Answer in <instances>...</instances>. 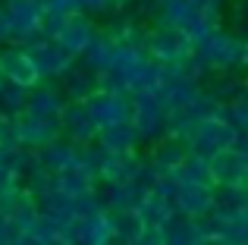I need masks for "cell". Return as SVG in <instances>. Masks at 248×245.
<instances>
[{
    "mask_svg": "<svg viewBox=\"0 0 248 245\" xmlns=\"http://www.w3.org/2000/svg\"><path fill=\"white\" fill-rule=\"evenodd\" d=\"M186 148H188V154L204 157V160L214 157V154H220V151H226V148L248 154V132H236V129L226 126L220 117L201 120V122L192 126V132H188V138H186Z\"/></svg>",
    "mask_w": 248,
    "mask_h": 245,
    "instance_id": "7a4b0ae2",
    "label": "cell"
},
{
    "mask_svg": "<svg viewBox=\"0 0 248 245\" xmlns=\"http://www.w3.org/2000/svg\"><path fill=\"white\" fill-rule=\"evenodd\" d=\"M35 167H38V154L35 151H29V148H13V151H6V170H10L19 183H22Z\"/></svg>",
    "mask_w": 248,
    "mask_h": 245,
    "instance_id": "d6a6232c",
    "label": "cell"
},
{
    "mask_svg": "<svg viewBox=\"0 0 248 245\" xmlns=\"http://www.w3.org/2000/svg\"><path fill=\"white\" fill-rule=\"evenodd\" d=\"M19 148L16 141V120H3L0 117V151H13Z\"/></svg>",
    "mask_w": 248,
    "mask_h": 245,
    "instance_id": "f35d334b",
    "label": "cell"
},
{
    "mask_svg": "<svg viewBox=\"0 0 248 245\" xmlns=\"http://www.w3.org/2000/svg\"><path fill=\"white\" fill-rule=\"evenodd\" d=\"M139 217H141V223H145L148 230H164L170 220H173V204L164 201V198H157V195H145V201L139 204Z\"/></svg>",
    "mask_w": 248,
    "mask_h": 245,
    "instance_id": "f1b7e54d",
    "label": "cell"
},
{
    "mask_svg": "<svg viewBox=\"0 0 248 245\" xmlns=\"http://www.w3.org/2000/svg\"><path fill=\"white\" fill-rule=\"evenodd\" d=\"M97 35V22L91 16H85V13H73V16H66V22H63V29L57 31L54 44L63 50V54H69L73 60H79V57L88 50V44L94 41Z\"/></svg>",
    "mask_w": 248,
    "mask_h": 245,
    "instance_id": "ba28073f",
    "label": "cell"
},
{
    "mask_svg": "<svg viewBox=\"0 0 248 245\" xmlns=\"http://www.w3.org/2000/svg\"><path fill=\"white\" fill-rule=\"evenodd\" d=\"M97 195L104 201V211L116 214V211H135L145 201L148 192L135 183H107V185H97Z\"/></svg>",
    "mask_w": 248,
    "mask_h": 245,
    "instance_id": "e0dca14e",
    "label": "cell"
},
{
    "mask_svg": "<svg viewBox=\"0 0 248 245\" xmlns=\"http://www.w3.org/2000/svg\"><path fill=\"white\" fill-rule=\"evenodd\" d=\"M148 63V57H145V50L139 47V44H116V54H113V66H110V73L116 76V79H123L126 82V88H129V82H132V76L139 73L141 66Z\"/></svg>",
    "mask_w": 248,
    "mask_h": 245,
    "instance_id": "d4e9b609",
    "label": "cell"
},
{
    "mask_svg": "<svg viewBox=\"0 0 248 245\" xmlns=\"http://www.w3.org/2000/svg\"><path fill=\"white\" fill-rule=\"evenodd\" d=\"M214 211H248L245 185H214Z\"/></svg>",
    "mask_w": 248,
    "mask_h": 245,
    "instance_id": "4dcf8cb0",
    "label": "cell"
},
{
    "mask_svg": "<svg viewBox=\"0 0 248 245\" xmlns=\"http://www.w3.org/2000/svg\"><path fill=\"white\" fill-rule=\"evenodd\" d=\"M107 22L101 25V31L110 38L113 44H139L141 47V38H145V25H141V19H139V13H132V10H116V13H110V16H104Z\"/></svg>",
    "mask_w": 248,
    "mask_h": 245,
    "instance_id": "9a60e30c",
    "label": "cell"
},
{
    "mask_svg": "<svg viewBox=\"0 0 248 245\" xmlns=\"http://www.w3.org/2000/svg\"><path fill=\"white\" fill-rule=\"evenodd\" d=\"M79 164H82V148H76L73 141H66V138H57L54 145L38 151V167H41L44 173H50V176H60V173L73 170V167H79Z\"/></svg>",
    "mask_w": 248,
    "mask_h": 245,
    "instance_id": "2e32d148",
    "label": "cell"
},
{
    "mask_svg": "<svg viewBox=\"0 0 248 245\" xmlns=\"http://www.w3.org/2000/svg\"><path fill=\"white\" fill-rule=\"evenodd\" d=\"M132 245H167V236H164V230H145Z\"/></svg>",
    "mask_w": 248,
    "mask_h": 245,
    "instance_id": "ab89813d",
    "label": "cell"
},
{
    "mask_svg": "<svg viewBox=\"0 0 248 245\" xmlns=\"http://www.w3.org/2000/svg\"><path fill=\"white\" fill-rule=\"evenodd\" d=\"M44 13H54V16H73L79 13V0H38Z\"/></svg>",
    "mask_w": 248,
    "mask_h": 245,
    "instance_id": "8d00e7d4",
    "label": "cell"
},
{
    "mask_svg": "<svg viewBox=\"0 0 248 245\" xmlns=\"http://www.w3.org/2000/svg\"><path fill=\"white\" fill-rule=\"evenodd\" d=\"M188 157V148H186V141H179V138H170V135H164V138H157L154 145H148V154H145V160L151 167H157L160 173H173L176 167L182 164V160Z\"/></svg>",
    "mask_w": 248,
    "mask_h": 245,
    "instance_id": "ffe728a7",
    "label": "cell"
},
{
    "mask_svg": "<svg viewBox=\"0 0 248 245\" xmlns=\"http://www.w3.org/2000/svg\"><path fill=\"white\" fill-rule=\"evenodd\" d=\"M186 113H188V117H192L195 122H201V120H214V117H220V104L204 92V88H201V92L192 98V104L186 107Z\"/></svg>",
    "mask_w": 248,
    "mask_h": 245,
    "instance_id": "e575fe53",
    "label": "cell"
},
{
    "mask_svg": "<svg viewBox=\"0 0 248 245\" xmlns=\"http://www.w3.org/2000/svg\"><path fill=\"white\" fill-rule=\"evenodd\" d=\"M141 50L151 63L164 69H179L188 57H195V44L188 41L182 31L176 29H160V25H151L145 29V38H141Z\"/></svg>",
    "mask_w": 248,
    "mask_h": 245,
    "instance_id": "3957f363",
    "label": "cell"
},
{
    "mask_svg": "<svg viewBox=\"0 0 248 245\" xmlns=\"http://www.w3.org/2000/svg\"><path fill=\"white\" fill-rule=\"evenodd\" d=\"M110 220H113V239H120L126 245H132L148 230L145 223H141L139 211H116V214H110Z\"/></svg>",
    "mask_w": 248,
    "mask_h": 245,
    "instance_id": "f546056e",
    "label": "cell"
},
{
    "mask_svg": "<svg viewBox=\"0 0 248 245\" xmlns=\"http://www.w3.org/2000/svg\"><path fill=\"white\" fill-rule=\"evenodd\" d=\"M129 126L139 135V145H154L157 138H164L167 113L170 107L164 104L157 92L154 94H129Z\"/></svg>",
    "mask_w": 248,
    "mask_h": 245,
    "instance_id": "277c9868",
    "label": "cell"
},
{
    "mask_svg": "<svg viewBox=\"0 0 248 245\" xmlns=\"http://www.w3.org/2000/svg\"><path fill=\"white\" fill-rule=\"evenodd\" d=\"M97 148H104L107 154H129V151H139V135L129 122H120V126H110L97 132Z\"/></svg>",
    "mask_w": 248,
    "mask_h": 245,
    "instance_id": "cb8c5ba5",
    "label": "cell"
},
{
    "mask_svg": "<svg viewBox=\"0 0 248 245\" xmlns=\"http://www.w3.org/2000/svg\"><path fill=\"white\" fill-rule=\"evenodd\" d=\"M201 88L195 85V82H188L186 76L179 73V69H167L164 82H160L157 94L164 98V104L170 107V110H179V107H188L192 104V98L198 94Z\"/></svg>",
    "mask_w": 248,
    "mask_h": 245,
    "instance_id": "7402d4cb",
    "label": "cell"
},
{
    "mask_svg": "<svg viewBox=\"0 0 248 245\" xmlns=\"http://www.w3.org/2000/svg\"><path fill=\"white\" fill-rule=\"evenodd\" d=\"M211 211H214V189H204V185H179L176 189V195H173V214L176 217L198 223Z\"/></svg>",
    "mask_w": 248,
    "mask_h": 245,
    "instance_id": "7c38bea8",
    "label": "cell"
},
{
    "mask_svg": "<svg viewBox=\"0 0 248 245\" xmlns=\"http://www.w3.org/2000/svg\"><path fill=\"white\" fill-rule=\"evenodd\" d=\"M94 176H91L88 170L79 164V167H73V170H66V173H60V176H54V189L60 192V195H66V198H76V195H85V192H91L94 189Z\"/></svg>",
    "mask_w": 248,
    "mask_h": 245,
    "instance_id": "83f0119b",
    "label": "cell"
},
{
    "mask_svg": "<svg viewBox=\"0 0 248 245\" xmlns=\"http://www.w3.org/2000/svg\"><path fill=\"white\" fill-rule=\"evenodd\" d=\"M66 107L57 82H38L25 94V117H41V120H57Z\"/></svg>",
    "mask_w": 248,
    "mask_h": 245,
    "instance_id": "5bb4252c",
    "label": "cell"
},
{
    "mask_svg": "<svg viewBox=\"0 0 248 245\" xmlns=\"http://www.w3.org/2000/svg\"><path fill=\"white\" fill-rule=\"evenodd\" d=\"M186 3L192 6L195 13L214 19V22H220V19H223V3H226V0H186Z\"/></svg>",
    "mask_w": 248,
    "mask_h": 245,
    "instance_id": "d590c367",
    "label": "cell"
},
{
    "mask_svg": "<svg viewBox=\"0 0 248 245\" xmlns=\"http://www.w3.org/2000/svg\"><path fill=\"white\" fill-rule=\"evenodd\" d=\"M57 88H60V94H63L66 104H85V101L97 92V76H91L88 69H82L79 63H73L69 73L57 82Z\"/></svg>",
    "mask_w": 248,
    "mask_h": 245,
    "instance_id": "d6986e66",
    "label": "cell"
},
{
    "mask_svg": "<svg viewBox=\"0 0 248 245\" xmlns=\"http://www.w3.org/2000/svg\"><path fill=\"white\" fill-rule=\"evenodd\" d=\"M85 110H88L91 122L101 129H110V126H120V122H129V94H110V92H101L97 88L88 101H85Z\"/></svg>",
    "mask_w": 248,
    "mask_h": 245,
    "instance_id": "52a82bcc",
    "label": "cell"
},
{
    "mask_svg": "<svg viewBox=\"0 0 248 245\" xmlns=\"http://www.w3.org/2000/svg\"><path fill=\"white\" fill-rule=\"evenodd\" d=\"M113 239V220L107 211L76 220V245H107Z\"/></svg>",
    "mask_w": 248,
    "mask_h": 245,
    "instance_id": "603a6c76",
    "label": "cell"
},
{
    "mask_svg": "<svg viewBox=\"0 0 248 245\" xmlns=\"http://www.w3.org/2000/svg\"><path fill=\"white\" fill-rule=\"evenodd\" d=\"M60 138V122L57 120H41V117H19L16 120V141L19 148H29V151H41V148L54 145Z\"/></svg>",
    "mask_w": 248,
    "mask_h": 245,
    "instance_id": "8fae6325",
    "label": "cell"
},
{
    "mask_svg": "<svg viewBox=\"0 0 248 245\" xmlns=\"http://www.w3.org/2000/svg\"><path fill=\"white\" fill-rule=\"evenodd\" d=\"M201 88H204V92L211 94V98L217 101L220 107L245 94V82H242V76H232V73H214Z\"/></svg>",
    "mask_w": 248,
    "mask_h": 245,
    "instance_id": "484cf974",
    "label": "cell"
},
{
    "mask_svg": "<svg viewBox=\"0 0 248 245\" xmlns=\"http://www.w3.org/2000/svg\"><path fill=\"white\" fill-rule=\"evenodd\" d=\"M151 16H154V25H160V29H176V31H182V35H188L198 19H207V16H201V13H195L186 0H167Z\"/></svg>",
    "mask_w": 248,
    "mask_h": 245,
    "instance_id": "ac0fdd59",
    "label": "cell"
},
{
    "mask_svg": "<svg viewBox=\"0 0 248 245\" xmlns=\"http://www.w3.org/2000/svg\"><path fill=\"white\" fill-rule=\"evenodd\" d=\"M19 47L29 54L31 66H35L38 73V82H60L63 76L69 73V66H73V57L63 54L60 47H57L54 41H47V38H35V41L29 44H19Z\"/></svg>",
    "mask_w": 248,
    "mask_h": 245,
    "instance_id": "5b68a950",
    "label": "cell"
},
{
    "mask_svg": "<svg viewBox=\"0 0 248 245\" xmlns=\"http://www.w3.org/2000/svg\"><path fill=\"white\" fill-rule=\"evenodd\" d=\"M25 88L10 85V82H0V117L3 120H19L25 113Z\"/></svg>",
    "mask_w": 248,
    "mask_h": 245,
    "instance_id": "1f68e13d",
    "label": "cell"
},
{
    "mask_svg": "<svg viewBox=\"0 0 248 245\" xmlns=\"http://www.w3.org/2000/svg\"><path fill=\"white\" fill-rule=\"evenodd\" d=\"M195 57H201L211 73L239 76L245 69V63H248V44L242 41L239 31H226L223 25H220L211 38H204V41L195 47Z\"/></svg>",
    "mask_w": 248,
    "mask_h": 245,
    "instance_id": "6da1fadb",
    "label": "cell"
},
{
    "mask_svg": "<svg viewBox=\"0 0 248 245\" xmlns=\"http://www.w3.org/2000/svg\"><path fill=\"white\" fill-rule=\"evenodd\" d=\"M79 13H85V16H91L97 22L101 16H110L113 6H110V0H79Z\"/></svg>",
    "mask_w": 248,
    "mask_h": 245,
    "instance_id": "74e56055",
    "label": "cell"
},
{
    "mask_svg": "<svg viewBox=\"0 0 248 245\" xmlns=\"http://www.w3.org/2000/svg\"><path fill=\"white\" fill-rule=\"evenodd\" d=\"M207 167H211V179L214 185H245L248 183V154L242 151H226L207 157Z\"/></svg>",
    "mask_w": 248,
    "mask_h": 245,
    "instance_id": "4fadbf2b",
    "label": "cell"
},
{
    "mask_svg": "<svg viewBox=\"0 0 248 245\" xmlns=\"http://www.w3.org/2000/svg\"><path fill=\"white\" fill-rule=\"evenodd\" d=\"M113 54H116V44L110 41V38L104 35L101 29H97L94 41L88 44V50H85V54H82L76 63H79L82 69H88L91 76H97V79H101V76H107L110 66H113Z\"/></svg>",
    "mask_w": 248,
    "mask_h": 245,
    "instance_id": "44dd1931",
    "label": "cell"
},
{
    "mask_svg": "<svg viewBox=\"0 0 248 245\" xmlns=\"http://www.w3.org/2000/svg\"><path fill=\"white\" fill-rule=\"evenodd\" d=\"M0 82H10L19 88H35L38 85V73L31 66L29 54H25L19 44H3L0 47Z\"/></svg>",
    "mask_w": 248,
    "mask_h": 245,
    "instance_id": "9c48e42d",
    "label": "cell"
},
{
    "mask_svg": "<svg viewBox=\"0 0 248 245\" xmlns=\"http://www.w3.org/2000/svg\"><path fill=\"white\" fill-rule=\"evenodd\" d=\"M3 44H13V31H10V19H6V10L0 3V47Z\"/></svg>",
    "mask_w": 248,
    "mask_h": 245,
    "instance_id": "60d3db41",
    "label": "cell"
},
{
    "mask_svg": "<svg viewBox=\"0 0 248 245\" xmlns=\"http://www.w3.org/2000/svg\"><path fill=\"white\" fill-rule=\"evenodd\" d=\"M0 3H6V0H0Z\"/></svg>",
    "mask_w": 248,
    "mask_h": 245,
    "instance_id": "b9f144b4",
    "label": "cell"
},
{
    "mask_svg": "<svg viewBox=\"0 0 248 245\" xmlns=\"http://www.w3.org/2000/svg\"><path fill=\"white\" fill-rule=\"evenodd\" d=\"M220 120H223L226 126H232L236 132H248V94H242V98H236V101L220 107Z\"/></svg>",
    "mask_w": 248,
    "mask_h": 245,
    "instance_id": "836d02e7",
    "label": "cell"
},
{
    "mask_svg": "<svg viewBox=\"0 0 248 245\" xmlns=\"http://www.w3.org/2000/svg\"><path fill=\"white\" fill-rule=\"evenodd\" d=\"M57 122H60V138L73 141L76 148H88L97 141V126L91 122L88 110L82 104H66L63 113L57 117Z\"/></svg>",
    "mask_w": 248,
    "mask_h": 245,
    "instance_id": "30bf717a",
    "label": "cell"
},
{
    "mask_svg": "<svg viewBox=\"0 0 248 245\" xmlns=\"http://www.w3.org/2000/svg\"><path fill=\"white\" fill-rule=\"evenodd\" d=\"M3 10H6V19H10L13 44H29L35 38H41L44 10L38 0H6Z\"/></svg>",
    "mask_w": 248,
    "mask_h": 245,
    "instance_id": "8992f818",
    "label": "cell"
},
{
    "mask_svg": "<svg viewBox=\"0 0 248 245\" xmlns=\"http://www.w3.org/2000/svg\"><path fill=\"white\" fill-rule=\"evenodd\" d=\"M170 176H173L176 185H204V189H214V179H211V167H207V160L204 157H195V154H188V157L182 160V164L176 167Z\"/></svg>",
    "mask_w": 248,
    "mask_h": 245,
    "instance_id": "4316f807",
    "label": "cell"
}]
</instances>
